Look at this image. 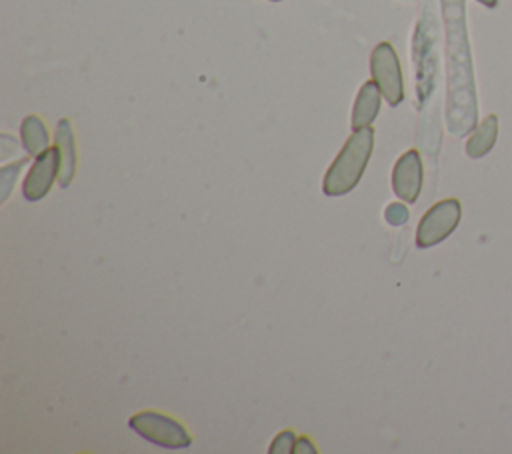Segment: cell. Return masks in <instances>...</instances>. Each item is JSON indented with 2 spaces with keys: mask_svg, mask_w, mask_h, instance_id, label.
<instances>
[{
  "mask_svg": "<svg viewBox=\"0 0 512 454\" xmlns=\"http://www.w3.org/2000/svg\"><path fill=\"white\" fill-rule=\"evenodd\" d=\"M372 146H374V130L370 126L352 132V136L346 140L340 154L330 164L324 176L322 190L326 196H342V194H348L352 188H356L370 160Z\"/></svg>",
  "mask_w": 512,
  "mask_h": 454,
  "instance_id": "1",
  "label": "cell"
},
{
  "mask_svg": "<svg viewBox=\"0 0 512 454\" xmlns=\"http://www.w3.org/2000/svg\"><path fill=\"white\" fill-rule=\"evenodd\" d=\"M128 426L150 444H156L162 448L180 450L192 444V436L184 428V424L162 412H154V410L138 412L128 420Z\"/></svg>",
  "mask_w": 512,
  "mask_h": 454,
  "instance_id": "2",
  "label": "cell"
},
{
  "mask_svg": "<svg viewBox=\"0 0 512 454\" xmlns=\"http://www.w3.org/2000/svg\"><path fill=\"white\" fill-rule=\"evenodd\" d=\"M462 216V206L456 198H446L436 202L422 218L416 230V246L430 248L448 238Z\"/></svg>",
  "mask_w": 512,
  "mask_h": 454,
  "instance_id": "3",
  "label": "cell"
},
{
  "mask_svg": "<svg viewBox=\"0 0 512 454\" xmlns=\"http://www.w3.org/2000/svg\"><path fill=\"white\" fill-rule=\"evenodd\" d=\"M370 72H372V80L378 84L384 100L390 106H398L404 100V82H402L400 60L390 42H380L372 50Z\"/></svg>",
  "mask_w": 512,
  "mask_h": 454,
  "instance_id": "4",
  "label": "cell"
},
{
  "mask_svg": "<svg viewBox=\"0 0 512 454\" xmlns=\"http://www.w3.org/2000/svg\"><path fill=\"white\" fill-rule=\"evenodd\" d=\"M60 174V154H58V148H46L42 154L36 156L32 168L28 170L26 178H24V184H22V194L28 202H38L42 200L54 180L58 178Z\"/></svg>",
  "mask_w": 512,
  "mask_h": 454,
  "instance_id": "5",
  "label": "cell"
},
{
  "mask_svg": "<svg viewBox=\"0 0 512 454\" xmlns=\"http://www.w3.org/2000/svg\"><path fill=\"white\" fill-rule=\"evenodd\" d=\"M422 178H424V172H422V158H420L418 150L404 152L396 160L394 170H392L394 194L408 204L416 202L420 196V190H422Z\"/></svg>",
  "mask_w": 512,
  "mask_h": 454,
  "instance_id": "6",
  "label": "cell"
},
{
  "mask_svg": "<svg viewBox=\"0 0 512 454\" xmlns=\"http://www.w3.org/2000/svg\"><path fill=\"white\" fill-rule=\"evenodd\" d=\"M56 148L60 154L58 182L62 188H68L74 178V172H76V144H74L70 120H66V118H62L56 126Z\"/></svg>",
  "mask_w": 512,
  "mask_h": 454,
  "instance_id": "7",
  "label": "cell"
},
{
  "mask_svg": "<svg viewBox=\"0 0 512 454\" xmlns=\"http://www.w3.org/2000/svg\"><path fill=\"white\" fill-rule=\"evenodd\" d=\"M380 100H382V92L378 84L374 80L364 82L352 108V130L366 128L374 122V118L380 112Z\"/></svg>",
  "mask_w": 512,
  "mask_h": 454,
  "instance_id": "8",
  "label": "cell"
},
{
  "mask_svg": "<svg viewBox=\"0 0 512 454\" xmlns=\"http://www.w3.org/2000/svg\"><path fill=\"white\" fill-rule=\"evenodd\" d=\"M496 136H498V118L490 114L478 124V128L466 140V154L470 158H482L492 150Z\"/></svg>",
  "mask_w": 512,
  "mask_h": 454,
  "instance_id": "9",
  "label": "cell"
},
{
  "mask_svg": "<svg viewBox=\"0 0 512 454\" xmlns=\"http://www.w3.org/2000/svg\"><path fill=\"white\" fill-rule=\"evenodd\" d=\"M20 136L26 152L30 156H38L48 148V132L44 122L38 116H26L20 124Z\"/></svg>",
  "mask_w": 512,
  "mask_h": 454,
  "instance_id": "10",
  "label": "cell"
},
{
  "mask_svg": "<svg viewBox=\"0 0 512 454\" xmlns=\"http://www.w3.org/2000/svg\"><path fill=\"white\" fill-rule=\"evenodd\" d=\"M294 446H296V436L294 432L290 430H284L280 432L272 444H270V454H288V452H294Z\"/></svg>",
  "mask_w": 512,
  "mask_h": 454,
  "instance_id": "11",
  "label": "cell"
},
{
  "mask_svg": "<svg viewBox=\"0 0 512 454\" xmlns=\"http://www.w3.org/2000/svg\"><path fill=\"white\" fill-rule=\"evenodd\" d=\"M408 216H410L408 208H406L404 204H400V202H392V204L384 210V218H386V222H388L390 226H402V224H406Z\"/></svg>",
  "mask_w": 512,
  "mask_h": 454,
  "instance_id": "12",
  "label": "cell"
},
{
  "mask_svg": "<svg viewBox=\"0 0 512 454\" xmlns=\"http://www.w3.org/2000/svg\"><path fill=\"white\" fill-rule=\"evenodd\" d=\"M302 452H308V454H316V448L312 446V442L308 438H300L296 440V446H294V454H302Z\"/></svg>",
  "mask_w": 512,
  "mask_h": 454,
  "instance_id": "13",
  "label": "cell"
},
{
  "mask_svg": "<svg viewBox=\"0 0 512 454\" xmlns=\"http://www.w3.org/2000/svg\"><path fill=\"white\" fill-rule=\"evenodd\" d=\"M480 4H484V6H488V8H494L496 4H498V0H478Z\"/></svg>",
  "mask_w": 512,
  "mask_h": 454,
  "instance_id": "14",
  "label": "cell"
},
{
  "mask_svg": "<svg viewBox=\"0 0 512 454\" xmlns=\"http://www.w3.org/2000/svg\"><path fill=\"white\" fill-rule=\"evenodd\" d=\"M272 2H280V0H272Z\"/></svg>",
  "mask_w": 512,
  "mask_h": 454,
  "instance_id": "15",
  "label": "cell"
}]
</instances>
